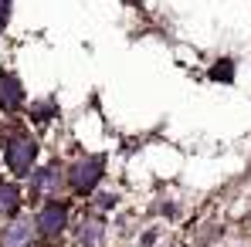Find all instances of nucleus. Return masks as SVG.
<instances>
[{
    "label": "nucleus",
    "instance_id": "nucleus-1",
    "mask_svg": "<svg viewBox=\"0 0 251 247\" xmlns=\"http://www.w3.org/2000/svg\"><path fill=\"white\" fill-rule=\"evenodd\" d=\"M10 129L3 132V166H7V173L14 176V180H24V176H31L34 173V166H38V156H41V142H38V135H31L27 129L21 122H7Z\"/></svg>",
    "mask_w": 251,
    "mask_h": 247
},
{
    "label": "nucleus",
    "instance_id": "nucleus-2",
    "mask_svg": "<svg viewBox=\"0 0 251 247\" xmlns=\"http://www.w3.org/2000/svg\"><path fill=\"white\" fill-rule=\"evenodd\" d=\"M34 237L41 244H51V247H65L68 234H72V224H75V203L68 200H44L38 203L34 210Z\"/></svg>",
    "mask_w": 251,
    "mask_h": 247
},
{
    "label": "nucleus",
    "instance_id": "nucleus-3",
    "mask_svg": "<svg viewBox=\"0 0 251 247\" xmlns=\"http://www.w3.org/2000/svg\"><path fill=\"white\" fill-rule=\"evenodd\" d=\"M105 176V156L102 153H78L65 166V190L72 197H95Z\"/></svg>",
    "mask_w": 251,
    "mask_h": 247
},
{
    "label": "nucleus",
    "instance_id": "nucleus-4",
    "mask_svg": "<svg viewBox=\"0 0 251 247\" xmlns=\"http://www.w3.org/2000/svg\"><path fill=\"white\" fill-rule=\"evenodd\" d=\"M31 183V197L44 203V200H54L61 190H65V166L58 159H48L44 166H34V173L27 176Z\"/></svg>",
    "mask_w": 251,
    "mask_h": 247
},
{
    "label": "nucleus",
    "instance_id": "nucleus-5",
    "mask_svg": "<svg viewBox=\"0 0 251 247\" xmlns=\"http://www.w3.org/2000/svg\"><path fill=\"white\" fill-rule=\"evenodd\" d=\"M105 234H109V227H105V220L99 217V213H85V217H75V224H72V247H102L105 244Z\"/></svg>",
    "mask_w": 251,
    "mask_h": 247
},
{
    "label": "nucleus",
    "instance_id": "nucleus-6",
    "mask_svg": "<svg viewBox=\"0 0 251 247\" xmlns=\"http://www.w3.org/2000/svg\"><path fill=\"white\" fill-rule=\"evenodd\" d=\"M21 206H24L21 180H14V176H0V220H14V217H21Z\"/></svg>",
    "mask_w": 251,
    "mask_h": 247
},
{
    "label": "nucleus",
    "instance_id": "nucleus-7",
    "mask_svg": "<svg viewBox=\"0 0 251 247\" xmlns=\"http://www.w3.org/2000/svg\"><path fill=\"white\" fill-rule=\"evenodd\" d=\"M31 241H38V237H34V220H27V217L7 220V227L0 230V247H27Z\"/></svg>",
    "mask_w": 251,
    "mask_h": 247
},
{
    "label": "nucleus",
    "instance_id": "nucleus-8",
    "mask_svg": "<svg viewBox=\"0 0 251 247\" xmlns=\"http://www.w3.org/2000/svg\"><path fill=\"white\" fill-rule=\"evenodd\" d=\"M24 105V85L14 71H0V109L3 112H17Z\"/></svg>",
    "mask_w": 251,
    "mask_h": 247
},
{
    "label": "nucleus",
    "instance_id": "nucleus-9",
    "mask_svg": "<svg viewBox=\"0 0 251 247\" xmlns=\"http://www.w3.org/2000/svg\"><path fill=\"white\" fill-rule=\"evenodd\" d=\"M7 17H10V0H0V27L7 24Z\"/></svg>",
    "mask_w": 251,
    "mask_h": 247
},
{
    "label": "nucleus",
    "instance_id": "nucleus-10",
    "mask_svg": "<svg viewBox=\"0 0 251 247\" xmlns=\"http://www.w3.org/2000/svg\"><path fill=\"white\" fill-rule=\"evenodd\" d=\"M126 3H139V0H126Z\"/></svg>",
    "mask_w": 251,
    "mask_h": 247
}]
</instances>
